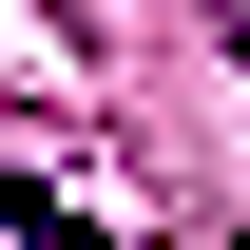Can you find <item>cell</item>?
Returning a JSON list of instances; mask_svg holds the SVG:
<instances>
[{
    "label": "cell",
    "instance_id": "6da1fadb",
    "mask_svg": "<svg viewBox=\"0 0 250 250\" xmlns=\"http://www.w3.org/2000/svg\"><path fill=\"white\" fill-rule=\"evenodd\" d=\"M231 77H250V20H231Z\"/></svg>",
    "mask_w": 250,
    "mask_h": 250
}]
</instances>
